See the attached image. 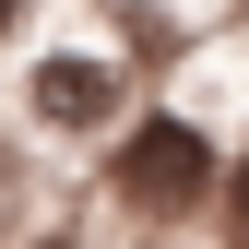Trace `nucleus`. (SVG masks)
Here are the masks:
<instances>
[{"mask_svg": "<svg viewBox=\"0 0 249 249\" xmlns=\"http://www.w3.org/2000/svg\"><path fill=\"white\" fill-rule=\"evenodd\" d=\"M213 190H226L213 131H202V119H178V107L131 119V131H119V154H107V202H119V213H142V226H190Z\"/></svg>", "mask_w": 249, "mask_h": 249, "instance_id": "1", "label": "nucleus"}, {"mask_svg": "<svg viewBox=\"0 0 249 249\" xmlns=\"http://www.w3.org/2000/svg\"><path fill=\"white\" fill-rule=\"evenodd\" d=\"M24 95H36V119H48V131H107V119L131 107V71H119L107 48H48Z\"/></svg>", "mask_w": 249, "mask_h": 249, "instance_id": "2", "label": "nucleus"}, {"mask_svg": "<svg viewBox=\"0 0 249 249\" xmlns=\"http://www.w3.org/2000/svg\"><path fill=\"white\" fill-rule=\"evenodd\" d=\"M213 202H226V237L249 249V154H237V166H226V190H213Z\"/></svg>", "mask_w": 249, "mask_h": 249, "instance_id": "3", "label": "nucleus"}, {"mask_svg": "<svg viewBox=\"0 0 249 249\" xmlns=\"http://www.w3.org/2000/svg\"><path fill=\"white\" fill-rule=\"evenodd\" d=\"M0 213H12V154H0Z\"/></svg>", "mask_w": 249, "mask_h": 249, "instance_id": "4", "label": "nucleus"}, {"mask_svg": "<svg viewBox=\"0 0 249 249\" xmlns=\"http://www.w3.org/2000/svg\"><path fill=\"white\" fill-rule=\"evenodd\" d=\"M12 24H24V0H0V36H12Z\"/></svg>", "mask_w": 249, "mask_h": 249, "instance_id": "5", "label": "nucleus"}, {"mask_svg": "<svg viewBox=\"0 0 249 249\" xmlns=\"http://www.w3.org/2000/svg\"><path fill=\"white\" fill-rule=\"evenodd\" d=\"M36 249H83V237H36Z\"/></svg>", "mask_w": 249, "mask_h": 249, "instance_id": "6", "label": "nucleus"}]
</instances>
